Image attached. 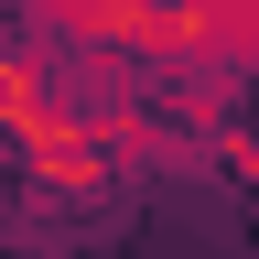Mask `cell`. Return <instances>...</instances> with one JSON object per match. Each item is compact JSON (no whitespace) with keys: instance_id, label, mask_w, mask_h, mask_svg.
Wrapping results in <instances>:
<instances>
[{"instance_id":"cell-2","label":"cell","mask_w":259,"mask_h":259,"mask_svg":"<svg viewBox=\"0 0 259 259\" xmlns=\"http://www.w3.org/2000/svg\"><path fill=\"white\" fill-rule=\"evenodd\" d=\"M87 119H97V151L119 162V184H130V173H205V141H194V130L162 108L151 87H119V97H97Z\"/></svg>"},{"instance_id":"cell-5","label":"cell","mask_w":259,"mask_h":259,"mask_svg":"<svg viewBox=\"0 0 259 259\" xmlns=\"http://www.w3.org/2000/svg\"><path fill=\"white\" fill-rule=\"evenodd\" d=\"M205 162H227V173H238V184H259V119L238 108L227 130H205Z\"/></svg>"},{"instance_id":"cell-3","label":"cell","mask_w":259,"mask_h":259,"mask_svg":"<svg viewBox=\"0 0 259 259\" xmlns=\"http://www.w3.org/2000/svg\"><path fill=\"white\" fill-rule=\"evenodd\" d=\"M11 173L32 205H97V194H119V162L97 151V119H65L44 141H11Z\"/></svg>"},{"instance_id":"cell-4","label":"cell","mask_w":259,"mask_h":259,"mask_svg":"<svg viewBox=\"0 0 259 259\" xmlns=\"http://www.w3.org/2000/svg\"><path fill=\"white\" fill-rule=\"evenodd\" d=\"M141 11H151V0H22V22H32V32H54L65 54H119V65H130Z\"/></svg>"},{"instance_id":"cell-1","label":"cell","mask_w":259,"mask_h":259,"mask_svg":"<svg viewBox=\"0 0 259 259\" xmlns=\"http://www.w3.org/2000/svg\"><path fill=\"white\" fill-rule=\"evenodd\" d=\"M87 119V87H76V54L54 32H32L22 11H0V151L11 141H44V130Z\"/></svg>"}]
</instances>
